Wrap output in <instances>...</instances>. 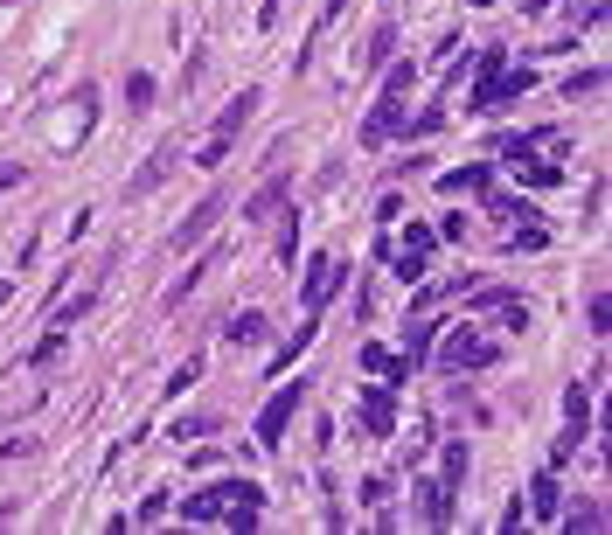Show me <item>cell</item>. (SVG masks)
<instances>
[{"label":"cell","instance_id":"8","mask_svg":"<svg viewBox=\"0 0 612 535\" xmlns=\"http://www.w3.org/2000/svg\"><path fill=\"white\" fill-rule=\"evenodd\" d=\"M529 84H536L529 70H501L494 84H473V112H494V105H508V98H515V91H529Z\"/></svg>","mask_w":612,"mask_h":535},{"label":"cell","instance_id":"17","mask_svg":"<svg viewBox=\"0 0 612 535\" xmlns=\"http://www.w3.org/2000/svg\"><path fill=\"white\" fill-rule=\"evenodd\" d=\"M63 334H70V327H49V334L35 341V355H28V362H35V369H49V362H63Z\"/></svg>","mask_w":612,"mask_h":535},{"label":"cell","instance_id":"24","mask_svg":"<svg viewBox=\"0 0 612 535\" xmlns=\"http://www.w3.org/2000/svg\"><path fill=\"white\" fill-rule=\"evenodd\" d=\"M522 7H529V14H543V7H550V0H522Z\"/></svg>","mask_w":612,"mask_h":535},{"label":"cell","instance_id":"4","mask_svg":"<svg viewBox=\"0 0 612 535\" xmlns=\"http://www.w3.org/2000/svg\"><path fill=\"white\" fill-rule=\"evenodd\" d=\"M411 77H418V70H390V91H383V105L369 112V126H362V146H383V139L397 133V119H404V91H411Z\"/></svg>","mask_w":612,"mask_h":535},{"label":"cell","instance_id":"6","mask_svg":"<svg viewBox=\"0 0 612 535\" xmlns=\"http://www.w3.org/2000/svg\"><path fill=\"white\" fill-rule=\"evenodd\" d=\"M341 278H348V265H341V258H327V251H320V258H313V265H306V313H320V306H327V299H334V292H341Z\"/></svg>","mask_w":612,"mask_h":535},{"label":"cell","instance_id":"9","mask_svg":"<svg viewBox=\"0 0 612 535\" xmlns=\"http://www.w3.org/2000/svg\"><path fill=\"white\" fill-rule=\"evenodd\" d=\"M397 244H404V251H397V271H404V278H418V271L432 265V251H439V244H432V230H425V223H411V230H404V237H397Z\"/></svg>","mask_w":612,"mask_h":535},{"label":"cell","instance_id":"16","mask_svg":"<svg viewBox=\"0 0 612 535\" xmlns=\"http://www.w3.org/2000/svg\"><path fill=\"white\" fill-rule=\"evenodd\" d=\"M515 167H522V181H529V188H557V167H550V160H529V153H515Z\"/></svg>","mask_w":612,"mask_h":535},{"label":"cell","instance_id":"12","mask_svg":"<svg viewBox=\"0 0 612 535\" xmlns=\"http://www.w3.org/2000/svg\"><path fill=\"white\" fill-rule=\"evenodd\" d=\"M390 424H397V397H390V390H369V397H362V431L383 438Z\"/></svg>","mask_w":612,"mask_h":535},{"label":"cell","instance_id":"25","mask_svg":"<svg viewBox=\"0 0 612 535\" xmlns=\"http://www.w3.org/2000/svg\"><path fill=\"white\" fill-rule=\"evenodd\" d=\"M0 306H7V285H0Z\"/></svg>","mask_w":612,"mask_h":535},{"label":"cell","instance_id":"7","mask_svg":"<svg viewBox=\"0 0 612 535\" xmlns=\"http://www.w3.org/2000/svg\"><path fill=\"white\" fill-rule=\"evenodd\" d=\"M306 403V390L300 383H286V390H279V397L265 403V417H258V438H265V445H279V438H286V424H293V410H300Z\"/></svg>","mask_w":612,"mask_h":535},{"label":"cell","instance_id":"21","mask_svg":"<svg viewBox=\"0 0 612 535\" xmlns=\"http://www.w3.org/2000/svg\"><path fill=\"white\" fill-rule=\"evenodd\" d=\"M202 431H216V417H209V410H195V417H181V424H174V438H202Z\"/></svg>","mask_w":612,"mask_h":535},{"label":"cell","instance_id":"11","mask_svg":"<svg viewBox=\"0 0 612 535\" xmlns=\"http://www.w3.org/2000/svg\"><path fill=\"white\" fill-rule=\"evenodd\" d=\"M216 216H223V195H209V202H202V209H195V216L174 230V251H195V244L209 237V223H216Z\"/></svg>","mask_w":612,"mask_h":535},{"label":"cell","instance_id":"13","mask_svg":"<svg viewBox=\"0 0 612 535\" xmlns=\"http://www.w3.org/2000/svg\"><path fill=\"white\" fill-rule=\"evenodd\" d=\"M480 306H487V313H494V320H501V327H508V334H515V327H529V306H522V299H515V292H487V299H480Z\"/></svg>","mask_w":612,"mask_h":535},{"label":"cell","instance_id":"2","mask_svg":"<svg viewBox=\"0 0 612 535\" xmlns=\"http://www.w3.org/2000/svg\"><path fill=\"white\" fill-rule=\"evenodd\" d=\"M91 126H98V91L77 84V91L49 112V146H56V153H77V139H91Z\"/></svg>","mask_w":612,"mask_h":535},{"label":"cell","instance_id":"23","mask_svg":"<svg viewBox=\"0 0 612 535\" xmlns=\"http://www.w3.org/2000/svg\"><path fill=\"white\" fill-rule=\"evenodd\" d=\"M14 181H21V167H14V160H0V195H7Z\"/></svg>","mask_w":612,"mask_h":535},{"label":"cell","instance_id":"15","mask_svg":"<svg viewBox=\"0 0 612 535\" xmlns=\"http://www.w3.org/2000/svg\"><path fill=\"white\" fill-rule=\"evenodd\" d=\"M439 466H446V473H439V494L453 501V494H459V480H466V445H446V459H439Z\"/></svg>","mask_w":612,"mask_h":535},{"label":"cell","instance_id":"20","mask_svg":"<svg viewBox=\"0 0 612 535\" xmlns=\"http://www.w3.org/2000/svg\"><path fill=\"white\" fill-rule=\"evenodd\" d=\"M126 98H133V112L153 105V77H147V70H133V77H126Z\"/></svg>","mask_w":612,"mask_h":535},{"label":"cell","instance_id":"5","mask_svg":"<svg viewBox=\"0 0 612 535\" xmlns=\"http://www.w3.org/2000/svg\"><path fill=\"white\" fill-rule=\"evenodd\" d=\"M439 362H446V369H459V376H466V369H487V362H494V341H487L480 327H453Z\"/></svg>","mask_w":612,"mask_h":535},{"label":"cell","instance_id":"22","mask_svg":"<svg viewBox=\"0 0 612 535\" xmlns=\"http://www.w3.org/2000/svg\"><path fill=\"white\" fill-rule=\"evenodd\" d=\"M195 376H202V362H181V369H174V376H167V397H181V390H188V383H195Z\"/></svg>","mask_w":612,"mask_h":535},{"label":"cell","instance_id":"26","mask_svg":"<svg viewBox=\"0 0 612 535\" xmlns=\"http://www.w3.org/2000/svg\"><path fill=\"white\" fill-rule=\"evenodd\" d=\"M473 7H487V0H473Z\"/></svg>","mask_w":612,"mask_h":535},{"label":"cell","instance_id":"14","mask_svg":"<svg viewBox=\"0 0 612 535\" xmlns=\"http://www.w3.org/2000/svg\"><path fill=\"white\" fill-rule=\"evenodd\" d=\"M487 188H494L487 167H459V174H446V195H487Z\"/></svg>","mask_w":612,"mask_h":535},{"label":"cell","instance_id":"18","mask_svg":"<svg viewBox=\"0 0 612 535\" xmlns=\"http://www.w3.org/2000/svg\"><path fill=\"white\" fill-rule=\"evenodd\" d=\"M230 341H265V320H258V313H237V320H230Z\"/></svg>","mask_w":612,"mask_h":535},{"label":"cell","instance_id":"19","mask_svg":"<svg viewBox=\"0 0 612 535\" xmlns=\"http://www.w3.org/2000/svg\"><path fill=\"white\" fill-rule=\"evenodd\" d=\"M529 501H536V515H557V480H550V473H543V480H536V487H529Z\"/></svg>","mask_w":612,"mask_h":535},{"label":"cell","instance_id":"1","mask_svg":"<svg viewBox=\"0 0 612 535\" xmlns=\"http://www.w3.org/2000/svg\"><path fill=\"white\" fill-rule=\"evenodd\" d=\"M181 515H188V522H223V529H258L265 494H258L251 480H223V487L188 494V508H181Z\"/></svg>","mask_w":612,"mask_h":535},{"label":"cell","instance_id":"10","mask_svg":"<svg viewBox=\"0 0 612 535\" xmlns=\"http://www.w3.org/2000/svg\"><path fill=\"white\" fill-rule=\"evenodd\" d=\"M174 153H181V146H174V139H160V146H153V160H147V167H140V174H133V188H126V195H153V188L167 181V167H174Z\"/></svg>","mask_w":612,"mask_h":535},{"label":"cell","instance_id":"3","mask_svg":"<svg viewBox=\"0 0 612 535\" xmlns=\"http://www.w3.org/2000/svg\"><path fill=\"white\" fill-rule=\"evenodd\" d=\"M251 112H258V91H237V98L223 105V119L209 126V146H202L195 160H202V167H216V160H223V153L237 146V133H244V119H251Z\"/></svg>","mask_w":612,"mask_h":535}]
</instances>
